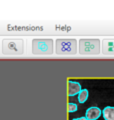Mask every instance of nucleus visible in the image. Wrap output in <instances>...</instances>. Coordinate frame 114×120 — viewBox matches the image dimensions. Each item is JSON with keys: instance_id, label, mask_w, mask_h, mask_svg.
<instances>
[{"instance_id": "f257e3e1", "label": "nucleus", "mask_w": 114, "mask_h": 120, "mask_svg": "<svg viewBox=\"0 0 114 120\" xmlns=\"http://www.w3.org/2000/svg\"><path fill=\"white\" fill-rule=\"evenodd\" d=\"M77 46L76 39H57L55 51L59 55H73L77 53Z\"/></svg>"}, {"instance_id": "f03ea898", "label": "nucleus", "mask_w": 114, "mask_h": 120, "mask_svg": "<svg viewBox=\"0 0 114 120\" xmlns=\"http://www.w3.org/2000/svg\"><path fill=\"white\" fill-rule=\"evenodd\" d=\"M99 39H80L79 40V53L82 55H97L100 53Z\"/></svg>"}, {"instance_id": "7ed1b4c3", "label": "nucleus", "mask_w": 114, "mask_h": 120, "mask_svg": "<svg viewBox=\"0 0 114 120\" xmlns=\"http://www.w3.org/2000/svg\"><path fill=\"white\" fill-rule=\"evenodd\" d=\"M32 53L36 55H45L53 53L52 39H33Z\"/></svg>"}, {"instance_id": "20e7f679", "label": "nucleus", "mask_w": 114, "mask_h": 120, "mask_svg": "<svg viewBox=\"0 0 114 120\" xmlns=\"http://www.w3.org/2000/svg\"><path fill=\"white\" fill-rule=\"evenodd\" d=\"M24 51L23 40L4 39L2 42V52L4 54H22Z\"/></svg>"}, {"instance_id": "39448f33", "label": "nucleus", "mask_w": 114, "mask_h": 120, "mask_svg": "<svg viewBox=\"0 0 114 120\" xmlns=\"http://www.w3.org/2000/svg\"><path fill=\"white\" fill-rule=\"evenodd\" d=\"M101 51L105 55H114V39H103L101 41Z\"/></svg>"}, {"instance_id": "423d86ee", "label": "nucleus", "mask_w": 114, "mask_h": 120, "mask_svg": "<svg viewBox=\"0 0 114 120\" xmlns=\"http://www.w3.org/2000/svg\"><path fill=\"white\" fill-rule=\"evenodd\" d=\"M101 114H102V111H101L100 108L93 106V107H90L86 110L85 117L87 120H97L101 116Z\"/></svg>"}, {"instance_id": "0eeeda50", "label": "nucleus", "mask_w": 114, "mask_h": 120, "mask_svg": "<svg viewBox=\"0 0 114 120\" xmlns=\"http://www.w3.org/2000/svg\"><path fill=\"white\" fill-rule=\"evenodd\" d=\"M81 90V85L79 82L71 80L68 81V96H74L76 94H79Z\"/></svg>"}, {"instance_id": "6e6552de", "label": "nucleus", "mask_w": 114, "mask_h": 120, "mask_svg": "<svg viewBox=\"0 0 114 120\" xmlns=\"http://www.w3.org/2000/svg\"><path fill=\"white\" fill-rule=\"evenodd\" d=\"M102 115L105 120H114V107L107 106L102 110Z\"/></svg>"}, {"instance_id": "1a4fd4ad", "label": "nucleus", "mask_w": 114, "mask_h": 120, "mask_svg": "<svg viewBox=\"0 0 114 120\" xmlns=\"http://www.w3.org/2000/svg\"><path fill=\"white\" fill-rule=\"evenodd\" d=\"M88 95H89V92L87 89H82L80 93L78 94V101L80 103H84L86 102L87 98H88Z\"/></svg>"}, {"instance_id": "9d476101", "label": "nucleus", "mask_w": 114, "mask_h": 120, "mask_svg": "<svg viewBox=\"0 0 114 120\" xmlns=\"http://www.w3.org/2000/svg\"><path fill=\"white\" fill-rule=\"evenodd\" d=\"M78 109V107H77V105H76L75 103H68V112L69 113H72V112H75V111H77Z\"/></svg>"}, {"instance_id": "9b49d317", "label": "nucleus", "mask_w": 114, "mask_h": 120, "mask_svg": "<svg viewBox=\"0 0 114 120\" xmlns=\"http://www.w3.org/2000/svg\"><path fill=\"white\" fill-rule=\"evenodd\" d=\"M72 120H87V119H86V117H79V118H74Z\"/></svg>"}]
</instances>
